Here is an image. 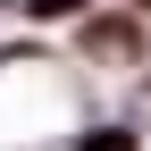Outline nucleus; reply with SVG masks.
<instances>
[{"label":"nucleus","mask_w":151,"mask_h":151,"mask_svg":"<svg viewBox=\"0 0 151 151\" xmlns=\"http://www.w3.org/2000/svg\"><path fill=\"white\" fill-rule=\"evenodd\" d=\"M67 59L92 67V76H134L151 67V9H126V0H101L92 17H76L67 25Z\"/></svg>","instance_id":"obj_1"},{"label":"nucleus","mask_w":151,"mask_h":151,"mask_svg":"<svg viewBox=\"0 0 151 151\" xmlns=\"http://www.w3.org/2000/svg\"><path fill=\"white\" fill-rule=\"evenodd\" d=\"M126 9H151V0H126Z\"/></svg>","instance_id":"obj_5"},{"label":"nucleus","mask_w":151,"mask_h":151,"mask_svg":"<svg viewBox=\"0 0 151 151\" xmlns=\"http://www.w3.org/2000/svg\"><path fill=\"white\" fill-rule=\"evenodd\" d=\"M0 9H17V17H25V25L34 34H42V25H76V17H92V9H101V0H0Z\"/></svg>","instance_id":"obj_3"},{"label":"nucleus","mask_w":151,"mask_h":151,"mask_svg":"<svg viewBox=\"0 0 151 151\" xmlns=\"http://www.w3.org/2000/svg\"><path fill=\"white\" fill-rule=\"evenodd\" d=\"M67 151H151V126L134 109H101V118H84L67 134Z\"/></svg>","instance_id":"obj_2"},{"label":"nucleus","mask_w":151,"mask_h":151,"mask_svg":"<svg viewBox=\"0 0 151 151\" xmlns=\"http://www.w3.org/2000/svg\"><path fill=\"white\" fill-rule=\"evenodd\" d=\"M50 59H59V50H50V42H42V34H34V25L0 42V76H9V67H50Z\"/></svg>","instance_id":"obj_4"}]
</instances>
